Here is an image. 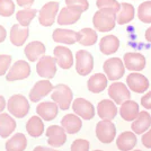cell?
<instances>
[{"instance_id":"cell-1","label":"cell","mask_w":151,"mask_h":151,"mask_svg":"<svg viewBox=\"0 0 151 151\" xmlns=\"http://www.w3.org/2000/svg\"><path fill=\"white\" fill-rule=\"evenodd\" d=\"M116 14L111 9H99L94 15L93 23L95 28L99 32H109L115 27Z\"/></svg>"},{"instance_id":"cell-2","label":"cell","mask_w":151,"mask_h":151,"mask_svg":"<svg viewBox=\"0 0 151 151\" xmlns=\"http://www.w3.org/2000/svg\"><path fill=\"white\" fill-rule=\"evenodd\" d=\"M9 113L17 119H23L29 112V103L25 96L23 95H14L9 98L8 104Z\"/></svg>"},{"instance_id":"cell-3","label":"cell","mask_w":151,"mask_h":151,"mask_svg":"<svg viewBox=\"0 0 151 151\" xmlns=\"http://www.w3.org/2000/svg\"><path fill=\"white\" fill-rule=\"evenodd\" d=\"M53 93L51 95L52 101L57 103V105L60 107V109L67 111L70 107V104L72 101V91L67 85H58L53 87Z\"/></svg>"},{"instance_id":"cell-4","label":"cell","mask_w":151,"mask_h":151,"mask_svg":"<svg viewBox=\"0 0 151 151\" xmlns=\"http://www.w3.org/2000/svg\"><path fill=\"white\" fill-rule=\"evenodd\" d=\"M94 69V58L88 51L80 50L76 53V70L80 76H87Z\"/></svg>"},{"instance_id":"cell-5","label":"cell","mask_w":151,"mask_h":151,"mask_svg":"<svg viewBox=\"0 0 151 151\" xmlns=\"http://www.w3.org/2000/svg\"><path fill=\"white\" fill-rule=\"evenodd\" d=\"M96 137L101 143H111L116 137V127L109 120H103L96 125Z\"/></svg>"},{"instance_id":"cell-6","label":"cell","mask_w":151,"mask_h":151,"mask_svg":"<svg viewBox=\"0 0 151 151\" xmlns=\"http://www.w3.org/2000/svg\"><path fill=\"white\" fill-rule=\"evenodd\" d=\"M103 68H104V72L106 73L107 78L113 81L121 79L125 71V67L122 62V60L119 58H111L106 60Z\"/></svg>"},{"instance_id":"cell-7","label":"cell","mask_w":151,"mask_h":151,"mask_svg":"<svg viewBox=\"0 0 151 151\" xmlns=\"http://www.w3.org/2000/svg\"><path fill=\"white\" fill-rule=\"evenodd\" d=\"M36 71H37V75L42 78H46V79L53 78L57 73L55 58L43 55L36 64Z\"/></svg>"},{"instance_id":"cell-8","label":"cell","mask_w":151,"mask_h":151,"mask_svg":"<svg viewBox=\"0 0 151 151\" xmlns=\"http://www.w3.org/2000/svg\"><path fill=\"white\" fill-rule=\"evenodd\" d=\"M31 75V67L28 62L24 60H18L10 68L9 72L7 73L6 79L8 81H16V80H23L28 78Z\"/></svg>"},{"instance_id":"cell-9","label":"cell","mask_w":151,"mask_h":151,"mask_svg":"<svg viewBox=\"0 0 151 151\" xmlns=\"http://www.w3.org/2000/svg\"><path fill=\"white\" fill-rule=\"evenodd\" d=\"M58 10H59V2L58 1H51V2L45 4L44 6L42 7V9L40 10V14H38L40 24L46 26V27L53 25Z\"/></svg>"},{"instance_id":"cell-10","label":"cell","mask_w":151,"mask_h":151,"mask_svg":"<svg viewBox=\"0 0 151 151\" xmlns=\"http://www.w3.org/2000/svg\"><path fill=\"white\" fill-rule=\"evenodd\" d=\"M108 95L112 98V101H114L115 104H119V105L131 98V93L127 88V86L122 82L112 83L108 88Z\"/></svg>"},{"instance_id":"cell-11","label":"cell","mask_w":151,"mask_h":151,"mask_svg":"<svg viewBox=\"0 0 151 151\" xmlns=\"http://www.w3.org/2000/svg\"><path fill=\"white\" fill-rule=\"evenodd\" d=\"M46 137H47V143L52 148H58L65 143L67 141V134L62 126L51 125L46 130Z\"/></svg>"},{"instance_id":"cell-12","label":"cell","mask_w":151,"mask_h":151,"mask_svg":"<svg viewBox=\"0 0 151 151\" xmlns=\"http://www.w3.org/2000/svg\"><path fill=\"white\" fill-rule=\"evenodd\" d=\"M72 109L78 116L82 117L83 120H91L95 116V108L93 104L85 98H77L73 101Z\"/></svg>"},{"instance_id":"cell-13","label":"cell","mask_w":151,"mask_h":151,"mask_svg":"<svg viewBox=\"0 0 151 151\" xmlns=\"http://www.w3.org/2000/svg\"><path fill=\"white\" fill-rule=\"evenodd\" d=\"M127 87L130 90L134 93H145V90L149 88V80L141 73H130L126 78Z\"/></svg>"},{"instance_id":"cell-14","label":"cell","mask_w":151,"mask_h":151,"mask_svg":"<svg viewBox=\"0 0 151 151\" xmlns=\"http://www.w3.org/2000/svg\"><path fill=\"white\" fill-rule=\"evenodd\" d=\"M52 89H53V85L49 80H40L32 88L29 93V99L34 103H37L50 94Z\"/></svg>"},{"instance_id":"cell-15","label":"cell","mask_w":151,"mask_h":151,"mask_svg":"<svg viewBox=\"0 0 151 151\" xmlns=\"http://www.w3.org/2000/svg\"><path fill=\"white\" fill-rule=\"evenodd\" d=\"M57 64L60 65V68L62 69H70L73 64V55L72 52L65 47V46H57L53 51Z\"/></svg>"},{"instance_id":"cell-16","label":"cell","mask_w":151,"mask_h":151,"mask_svg":"<svg viewBox=\"0 0 151 151\" xmlns=\"http://www.w3.org/2000/svg\"><path fill=\"white\" fill-rule=\"evenodd\" d=\"M125 68L130 71H141L145 68V58L140 53H126L124 55V63Z\"/></svg>"},{"instance_id":"cell-17","label":"cell","mask_w":151,"mask_h":151,"mask_svg":"<svg viewBox=\"0 0 151 151\" xmlns=\"http://www.w3.org/2000/svg\"><path fill=\"white\" fill-rule=\"evenodd\" d=\"M38 116L44 121H52L57 117L59 112V106L54 101H44L38 104L36 107Z\"/></svg>"},{"instance_id":"cell-18","label":"cell","mask_w":151,"mask_h":151,"mask_svg":"<svg viewBox=\"0 0 151 151\" xmlns=\"http://www.w3.org/2000/svg\"><path fill=\"white\" fill-rule=\"evenodd\" d=\"M151 125V116L148 112H139L137 117L133 120L132 123V131L135 134H142L147 130L150 129Z\"/></svg>"},{"instance_id":"cell-19","label":"cell","mask_w":151,"mask_h":151,"mask_svg":"<svg viewBox=\"0 0 151 151\" xmlns=\"http://www.w3.org/2000/svg\"><path fill=\"white\" fill-rule=\"evenodd\" d=\"M97 112L101 119L112 121L117 114V107L112 101L104 99L97 105Z\"/></svg>"},{"instance_id":"cell-20","label":"cell","mask_w":151,"mask_h":151,"mask_svg":"<svg viewBox=\"0 0 151 151\" xmlns=\"http://www.w3.org/2000/svg\"><path fill=\"white\" fill-rule=\"evenodd\" d=\"M24 53H25V57L28 59V61L35 62L45 54V46L43 43L38 41H34V42L28 43V45L24 50Z\"/></svg>"},{"instance_id":"cell-21","label":"cell","mask_w":151,"mask_h":151,"mask_svg":"<svg viewBox=\"0 0 151 151\" xmlns=\"http://www.w3.org/2000/svg\"><path fill=\"white\" fill-rule=\"evenodd\" d=\"M28 35H29V29L27 27L15 24L10 29V42L15 46H22L26 42Z\"/></svg>"},{"instance_id":"cell-22","label":"cell","mask_w":151,"mask_h":151,"mask_svg":"<svg viewBox=\"0 0 151 151\" xmlns=\"http://www.w3.org/2000/svg\"><path fill=\"white\" fill-rule=\"evenodd\" d=\"M81 12L71 9V8H62L58 16V23L60 25H72L77 23L81 17Z\"/></svg>"},{"instance_id":"cell-23","label":"cell","mask_w":151,"mask_h":151,"mask_svg":"<svg viewBox=\"0 0 151 151\" xmlns=\"http://www.w3.org/2000/svg\"><path fill=\"white\" fill-rule=\"evenodd\" d=\"M61 125L67 133L75 134V133L80 131L82 126V122L75 114H67L61 120Z\"/></svg>"},{"instance_id":"cell-24","label":"cell","mask_w":151,"mask_h":151,"mask_svg":"<svg viewBox=\"0 0 151 151\" xmlns=\"http://www.w3.org/2000/svg\"><path fill=\"white\" fill-rule=\"evenodd\" d=\"M120 47V41L115 35H107L101 40L99 50L105 55L114 54Z\"/></svg>"},{"instance_id":"cell-25","label":"cell","mask_w":151,"mask_h":151,"mask_svg":"<svg viewBox=\"0 0 151 151\" xmlns=\"http://www.w3.org/2000/svg\"><path fill=\"white\" fill-rule=\"evenodd\" d=\"M137 142H138V139H137V135L135 133L133 132H123L121 133L120 135L117 137V140H116V145L117 148L122 151H129L132 150L133 148L137 145Z\"/></svg>"},{"instance_id":"cell-26","label":"cell","mask_w":151,"mask_h":151,"mask_svg":"<svg viewBox=\"0 0 151 151\" xmlns=\"http://www.w3.org/2000/svg\"><path fill=\"white\" fill-rule=\"evenodd\" d=\"M87 87L89 91L94 94H99L107 87V77L103 73H96L88 79Z\"/></svg>"},{"instance_id":"cell-27","label":"cell","mask_w":151,"mask_h":151,"mask_svg":"<svg viewBox=\"0 0 151 151\" xmlns=\"http://www.w3.org/2000/svg\"><path fill=\"white\" fill-rule=\"evenodd\" d=\"M53 40L57 43H64V44H75L77 42V32L71 29H62L57 28L53 32Z\"/></svg>"},{"instance_id":"cell-28","label":"cell","mask_w":151,"mask_h":151,"mask_svg":"<svg viewBox=\"0 0 151 151\" xmlns=\"http://www.w3.org/2000/svg\"><path fill=\"white\" fill-rule=\"evenodd\" d=\"M134 7L131 4H120V10L116 13V22L119 25L127 24L134 18Z\"/></svg>"},{"instance_id":"cell-29","label":"cell","mask_w":151,"mask_h":151,"mask_svg":"<svg viewBox=\"0 0 151 151\" xmlns=\"http://www.w3.org/2000/svg\"><path fill=\"white\" fill-rule=\"evenodd\" d=\"M120 114L124 121H133L139 113V105L133 101H126L121 104Z\"/></svg>"},{"instance_id":"cell-30","label":"cell","mask_w":151,"mask_h":151,"mask_svg":"<svg viewBox=\"0 0 151 151\" xmlns=\"http://www.w3.org/2000/svg\"><path fill=\"white\" fill-rule=\"evenodd\" d=\"M16 129V122L10 115L6 113L0 114V137H9Z\"/></svg>"},{"instance_id":"cell-31","label":"cell","mask_w":151,"mask_h":151,"mask_svg":"<svg viewBox=\"0 0 151 151\" xmlns=\"http://www.w3.org/2000/svg\"><path fill=\"white\" fill-rule=\"evenodd\" d=\"M26 131L33 138H38L44 132V124L40 116L31 117L26 124Z\"/></svg>"},{"instance_id":"cell-32","label":"cell","mask_w":151,"mask_h":151,"mask_svg":"<svg viewBox=\"0 0 151 151\" xmlns=\"http://www.w3.org/2000/svg\"><path fill=\"white\" fill-rule=\"evenodd\" d=\"M77 42L82 46H91L97 42V33L91 28H82L77 33Z\"/></svg>"},{"instance_id":"cell-33","label":"cell","mask_w":151,"mask_h":151,"mask_svg":"<svg viewBox=\"0 0 151 151\" xmlns=\"http://www.w3.org/2000/svg\"><path fill=\"white\" fill-rule=\"evenodd\" d=\"M27 147V139L23 133H16L6 143V150L8 151H23Z\"/></svg>"},{"instance_id":"cell-34","label":"cell","mask_w":151,"mask_h":151,"mask_svg":"<svg viewBox=\"0 0 151 151\" xmlns=\"http://www.w3.org/2000/svg\"><path fill=\"white\" fill-rule=\"evenodd\" d=\"M37 10L36 9H31V8H26L23 10H19L16 14V19L18 20L19 25L27 27L32 23V20L36 16Z\"/></svg>"},{"instance_id":"cell-35","label":"cell","mask_w":151,"mask_h":151,"mask_svg":"<svg viewBox=\"0 0 151 151\" xmlns=\"http://www.w3.org/2000/svg\"><path fill=\"white\" fill-rule=\"evenodd\" d=\"M138 17L142 23L150 24L151 23V1H145V2L141 4V5L139 6Z\"/></svg>"},{"instance_id":"cell-36","label":"cell","mask_w":151,"mask_h":151,"mask_svg":"<svg viewBox=\"0 0 151 151\" xmlns=\"http://www.w3.org/2000/svg\"><path fill=\"white\" fill-rule=\"evenodd\" d=\"M15 12V5L12 0H0V16L9 17Z\"/></svg>"},{"instance_id":"cell-37","label":"cell","mask_w":151,"mask_h":151,"mask_svg":"<svg viewBox=\"0 0 151 151\" xmlns=\"http://www.w3.org/2000/svg\"><path fill=\"white\" fill-rule=\"evenodd\" d=\"M96 6L99 9H111L115 14L120 10V4L116 0H97Z\"/></svg>"},{"instance_id":"cell-38","label":"cell","mask_w":151,"mask_h":151,"mask_svg":"<svg viewBox=\"0 0 151 151\" xmlns=\"http://www.w3.org/2000/svg\"><path fill=\"white\" fill-rule=\"evenodd\" d=\"M65 5L68 8L76 9L79 12H86L89 8V4L87 0H65Z\"/></svg>"},{"instance_id":"cell-39","label":"cell","mask_w":151,"mask_h":151,"mask_svg":"<svg viewBox=\"0 0 151 151\" xmlns=\"http://www.w3.org/2000/svg\"><path fill=\"white\" fill-rule=\"evenodd\" d=\"M72 151H88L89 150V142L83 139H78L72 142L71 145Z\"/></svg>"},{"instance_id":"cell-40","label":"cell","mask_w":151,"mask_h":151,"mask_svg":"<svg viewBox=\"0 0 151 151\" xmlns=\"http://www.w3.org/2000/svg\"><path fill=\"white\" fill-rule=\"evenodd\" d=\"M12 63V57L7 54H1L0 55V76H4L9 69Z\"/></svg>"},{"instance_id":"cell-41","label":"cell","mask_w":151,"mask_h":151,"mask_svg":"<svg viewBox=\"0 0 151 151\" xmlns=\"http://www.w3.org/2000/svg\"><path fill=\"white\" fill-rule=\"evenodd\" d=\"M142 145H145L147 149H150L151 148V132H150V129L147 130V133L143 134L142 137Z\"/></svg>"},{"instance_id":"cell-42","label":"cell","mask_w":151,"mask_h":151,"mask_svg":"<svg viewBox=\"0 0 151 151\" xmlns=\"http://www.w3.org/2000/svg\"><path fill=\"white\" fill-rule=\"evenodd\" d=\"M150 97H151V93H147V94L142 97V99H141V105L145 107V109H150L151 108Z\"/></svg>"},{"instance_id":"cell-43","label":"cell","mask_w":151,"mask_h":151,"mask_svg":"<svg viewBox=\"0 0 151 151\" xmlns=\"http://www.w3.org/2000/svg\"><path fill=\"white\" fill-rule=\"evenodd\" d=\"M16 1L20 7H29L34 4V0H16Z\"/></svg>"},{"instance_id":"cell-44","label":"cell","mask_w":151,"mask_h":151,"mask_svg":"<svg viewBox=\"0 0 151 151\" xmlns=\"http://www.w3.org/2000/svg\"><path fill=\"white\" fill-rule=\"evenodd\" d=\"M6 35H7V32H6V29H5V27L0 25V43H2V42L5 41Z\"/></svg>"},{"instance_id":"cell-45","label":"cell","mask_w":151,"mask_h":151,"mask_svg":"<svg viewBox=\"0 0 151 151\" xmlns=\"http://www.w3.org/2000/svg\"><path fill=\"white\" fill-rule=\"evenodd\" d=\"M5 107H6V101H5L4 96H1V95H0V113L5 109Z\"/></svg>"},{"instance_id":"cell-46","label":"cell","mask_w":151,"mask_h":151,"mask_svg":"<svg viewBox=\"0 0 151 151\" xmlns=\"http://www.w3.org/2000/svg\"><path fill=\"white\" fill-rule=\"evenodd\" d=\"M150 32H151V28H148L147 29V32H145V37H147V40H148V42H150Z\"/></svg>"}]
</instances>
